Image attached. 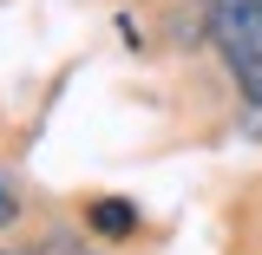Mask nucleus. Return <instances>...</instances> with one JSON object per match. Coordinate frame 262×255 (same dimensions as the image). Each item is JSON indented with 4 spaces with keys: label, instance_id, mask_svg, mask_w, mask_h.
Wrapping results in <instances>:
<instances>
[{
    "label": "nucleus",
    "instance_id": "f257e3e1",
    "mask_svg": "<svg viewBox=\"0 0 262 255\" xmlns=\"http://www.w3.org/2000/svg\"><path fill=\"white\" fill-rule=\"evenodd\" d=\"M85 223H92L98 236H131V229H138V210H131L125 196H98L92 210H85Z\"/></svg>",
    "mask_w": 262,
    "mask_h": 255
},
{
    "label": "nucleus",
    "instance_id": "f03ea898",
    "mask_svg": "<svg viewBox=\"0 0 262 255\" xmlns=\"http://www.w3.org/2000/svg\"><path fill=\"white\" fill-rule=\"evenodd\" d=\"M0 223H13V196L7 190H0Z\"/></svg>",
    "mask_w": 262,
    "mask_h": 255
},
{
    "label": "nucleus",
    "instance_id": "7ed1b4c3",
    "mask_svg": "<svg viewBox=\"0 0 262 255\" xmlns=\"http://www.w3.org/2000/svg\"><path fill=\"white\" fill-rule=\"evenodd\" d=\"M46 255H85V249H72V242H53V249H46Z\"/></svg>",
    "mask_w": 262,
    "mask_h": 255
}]
</instances>
